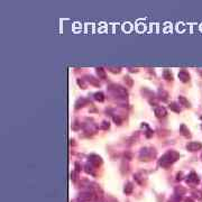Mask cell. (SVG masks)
Returning a JSON list of instances; mask_svg holds the SVG:
<instances>
[{"mask_svg":"<svg viewBox=\"0 0 202 202\" xmlns=\"http://www.w3.org/2000/svg\"><path fill=\"white\" fill-rule=\"evenodd\" d=\"M188 180H186V182H188V184H191V185H195L197 183H199V179L197 178V175L194 174V173H192L190 176H188Z\"/></svg>","mask_w":202,"mask_h":202,"instance_id":"cell-1","label":"cell"},{"mask_svg":"<svg viewBox=\"0 0 202 202\" xmlns=\"http://www.w3.org/2000/svg\"><path fill=\"white\" fill-rule=\"evenodd\" d=\"M200 147H201V144H198V143H191L188 145V148L191 149V151H197Z\"/></svg>","mask_w":202,"mask_h":202,"instance_id":"cell-3","label":"cell"},{"mask_svg":"<svg viewBox=\"0 0 202 202\" xmlns=\"http://www.w3.org/2000/svg\"><path fill=\"white\" fill-rule=\"evenodd\" d=\"M179 78H180L182 81H184V82H185V81H188V79L190 78V76H189V74H186V73L183 71V72L179 73Z\"/></svg>","mask_w":202,"mask_h":202,"instance_id":"cell-5","label":"cell"},{"mask_svg":"<svg viewBox=\"0 0 202 202\" xmlns=\"http://www.w3.org/2000/svg\"><path fill=\"white\" fill-rule=\"evenodd\" d=\"M132 192V183H128V184H127L126 188H125V193L130 194Z\"/></svg>","mask_w":202,"mask_h":202,"instance_id":"cell-6","label":"cell"},{"mask_svg":"<svg viewBox=\"0 0 202 202\" xmlns=\"http://www.w3.org/2000/svg\"><path fill=\"white\" fill-rule=\"evenodd\" d=\"M155 113H156V116H157V117H164L165 115H166V111H165L164 108L158 107V108H156V110H155Z\"/></svg>","mask_w":202,"mask_h":202,"instance_id":"cell-2","label":"cell"},{"mask_svg":"<svg viewBox=\"0 0 202 202\" xmlns=\"http://www.w3.org/2000/svg\"><path fill=\"white\" fill-rule=\"evenodd\" d=\"M92 199V195L91 194H82L80 198H79V201H88V200H91Z\"/></svg>","mask_w":202,"mask_h":202,"instance_id":"cell-4","label":"cell"},{"mask_svg":"<svg viewBox=\"0 0 202 202\" xmlns=\"http://www.w3.org/2000/svg\"><path fill=\"white\" fill-rule=\"evenodd\" d=\"M185 202H194L192 199H185Z\"/></svg>","mask_w":202,"mask_h":202,"instance_id":"cell-7","label":"cell"}]
</instances>
